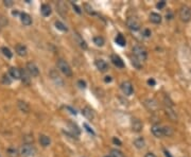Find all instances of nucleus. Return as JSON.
Segmentation results:
<instances>
[{
	"label": "nucleus",
	"instance_id": "35",
	"mask_svg": "<svg viewBox=\"0 0 191 157\" xmlns=\"http://www.w3.org/2000/svg\"><path fill=\"white\" fill-rule=\"evenodd\" d=\"M69 125L71 126V130H72V132L74 133V136H79L80 135V130H79V128L76 125V124H73V123H69Z\"/></svg>",
	"mask_w": 191,
	"mask_h": 157
},
{
	"label": "nucleus",
	"instance_id": "24",
	"mask_svg": "<svg viewBox=\"0 0 191 157\" xmlns=\"http://www.w3.org/2000/svg\"><path fill=\"white\" fill-rule=\"evenodd\" d=\"M134 145L137 148V149H143L145 148V139L142 138V137H138V138H136L134 140Z\"/></svg>",
	"mask_w": 191,
	"mask_h": 157
},
{
	"label": "nucleus",
	"instance_id": "16",
	"mask_svg": "<svg viewBox=\"0 0 191 157\" xmlns=\"http://www.w3.org/2000/svg\"><path fill=\"white\" fill-rule=\"evenodd\" d=\"M95 65L96 67L98 68L99 70H100L101 72H105L108 70V65H107V63L105 61H103V60H96L95 62Z\"/></svg>",
	"mask_w": 191,
	"mask_h": 157
},
{
	"label": "nucleus",
	"instance_id": "40",
	"mask_svg": "<svg viewBox=\"0 0 191 157\" xmlns=\"http://www.w3.org/2000/svg\"><path fill=\"white\" fill-rule=\"evenodd\" d=\"M78 85L80 86V88H85V87H86V83H85V81H83V80L78 81Z\"/></svg>",
	"mask_w": 191,
	"mask_h": 157
},
{
	"label": "nucleus",
	"instance_id": "45",
	"mask_svg": "<svg viewBox=\"0 0 191 157\" xmlns=\"http://www.w3.org/2000/svg\"><path fill=\"white\" fill-rule=\"evenodd\" d=\"M66 108L67 109H69L70 111V113L72 114V115H77V111H76V109H73L72 107H70V106H66Z\"/></svg>",
	"mask_w": 191,
	"mask_h": 157
},
{
	"label": "nucleus",
	"instance_id": "1",
	"mask_svg": "<svg viewBox=\"0 0 191 157\" xmlns=\"http://www.w3.org/2000/svg\"><path fill=\"white\" fill-rule=\"evenodd\" d=\"M133 55L136 60H138L140 63L145 62L148 57V51L145 47L140 46V45H136L133 47Z\"/></svg>",
	"mask_w": 191,
	"mask_h": 157
},
{
	"label": "nucleus",
	"instance_id": "42",
	"mask_svg": "<svg viewBox=\"0 0 191 157\" xmlns=\"http://www.w3.org/2000/svg\"><path fill=\"white\" fill-rule=\"evenodd\" d=\"M113 142L115 143V145H121V141H120L118 138H116V137H114V138H113Z\"/></svg>",
	"mask_w": 191,
	"mask_h": 157
},
{
	"label": "nucleus",
	"instance_id": "33",
	"mask_svg": "<svg viewBox=\"0 0 191 157\" xmlns=\"http://www.w3.org/2000/svg\"><path fill=\"white\" fill-rule=\"evenodd\" d=\"M57 9H59L60 13H62V14H64V12H67V5L63 1H60L57 3Z\"/></svg>",
	"mask_w": 191,
	"mask_h": 157
},
{
	"label": "nucleus",
	"instance_id": "17",
	"mask_svg": "<svg viewBox=\"0 0 191 157\" xmlns=\"http://www.w3.org/2000/svg\"><path fill=\"white\" fill-rule=\"evenodd\" d=\"M73 37H74V40H76V43L79 45V46L81 47V48H82V49H87V44H86V42H85V40L83 39L82 36H81L80 34L74 33V34H73Z\"/></svg>",
	"mask_w": 191,
	"mask_h": 157
},
{
	"label": "nucleus",
	"instance_id": "28",
	"mask_svg": "<svg viewBox=\"0 0 191 157\" xmlns=\"http://www.w3.org/2000/svg\"><path fill=\"white\" fill-rule=\"evenodd\" d=\"M162 132H164V136L171 137L174 133V131L171 126H162Z\"/></svg>",
	"mask_w": 191,
	"mask_h": 157
},
{
	"label": "nucleus",
	"instance_id": "20",
	"mask_svg": "<svg viewBox=\"0 0 191 157\" xmlns=\"http://www.w3.org/2000/svg\"><path fill=\"white\" fill-rule=\"evenodd\" d=\"M38 140H39V143L44 148L49 147V145H50V143H51V139L49 138L47 135H44V134L39 135V138H38Z\"/></svg>",
	"mask_w": 191,
	"mask_h": 157
},
{
	"label": "nucleus",
	"instance_id": "29",
	"mask_svg": "<svg viewBox=\"0 0 191 157\" xmlns=\"http://www.w3.org/2000/svg\"><path fill=\"white\" fill-rule=\"evenodd\" d=\"M94 43L96 44V46L102 47L105 44V39L102 36H96V37H94Z\"/></svg>",
	"mask_w": 191,
	"mask_h": 157
},
{
	"label": "nucleus",
	"instance_id": "51",
	"mask_svg": "<svg viewBox=\"0 0 191 157\" xmlns=\"http://www.w3.org/2000/svg\"><path fill=\"white\" fill-rule=\"evenodd\" d=\"M12 14H13V15H18L19 13L17 12V11H13V13H12Z\"/></svg>",
	"mask_w": 191,
	"mask_h": 157
},
{
	"label": "nucleus",
	"instance_id": "19",
	"mask_svg": "<svg viewBox=\"0 0 191 157\" xmlns=\"http://www.w3.org/2000/svg\"><path fill=\"white\" fill-rule=\"evenodd\" d=\"M9 73H10L11 78L15 80H19L21 78V71L16 67H11L10 70H9Z\"/></svg>",
	"mask_w": 191,
	"mask_h": 157
},
{
	"label": "nucleus",
	"instance_id": "10",
	"mask_svg": "<svg viewBox=\"0 0 191 157\" xmlns=\"http://www.w3.org/2000/svg\"><path fill=\"white\" fill-rule=\"evenodd\" d=\"M111 61L117 68H123L124 67V62L122 61V59L119 56V55L111 54Z\"/></svg>",
	"mask_w": 191,
	"mask_h": 157
},
{
	"label": "nucleus",
	"instance_id": "44",
	"mask_svg": "<svg viewBox=\"0 0 191 157\" xmlns=\"http://www.w3.org/2000/svg\"><path fill=\"white\" fill-rule=\"evenodd\" d=\"M84 128H86V131H87V132L91 133V134H93V135H94V134H95V133H94V131H93V130H91V128H89V126H88V125H87V124H86V123H85V124H84Z\"/></svg>",
	"mask_w": 191,
	"mask_h": 157
},
{
	"label": "nucleus",
	"instance_id": "4",
	"mask_svg": "<svg viewBox=\"0 0 191 157\" xmlns=\"http://www.w3.org/2000/svg\"><path fill=\"white\" fill-rule=\"evenodd\" d=\"M126 26H128V29L132 30V31H138L141 27L139 19L137 18V17H134V16H131L126 19Z\"/></svg>",
	"mask_w": 191,
	"mask_h": 157
},
{
	"label": "nucleus",
	"instance_id": "47",
	"mask_svg": "<svg viewBox=\"0 0 191 157\" xmlns=\"http://www.w3.org/2000/svg\"><path fill=\"white\" fill-rule=\"evenodd\" d=\"M104 82L105 83H109V82H111V77H105Z\"/></svg>",
	"mask_w": 191,
	"mask_h": 157
},
{
	"label": "nucleus",
	"instance_id": "49",
	"mask_svg": "<svg viewBox=\"0 0 191 157\" xmlns=\"http://www.w3.org/2000/svg\"><path fill=\"white\" fill-rule=\"evenodd\" d=\"M166 17H167V19H172V18H173V15H172V13H167Z\"/></svg>",
	"mask_w": 191,
	"mask_h": 157
},
{
	"label": "nucleus",
	"instance_id": "12",
	"mask_svg": "<svg viewBox=\"0 0 191 157\" xmlns=\"http://www.w3.org/2000/svg\"><path fill=\"white\" fill-rule=\"evenodd\" d=\"M152 134L157 138H162L164 137V132H162V126H160L159 124H154L151 128Z\"/></svg>",
	"mask_w": 191,
	"mask_h": 157
},
{
	"label": "nucleus",
	"instance_id": "50",
	"mask_svg": "<svg viewBox=\"0 0 191 157\" xmlns=\"http://www.w3.org/2000/svg\"><path fill=\"white\" fill-rule=\"evenodd\" d=\"M164 153H165V156H166V157H173L172 155H171L170 153H169L168 151H167V150H165V151H164Z\"/></svg>",
	"mask_w": 191,
	"mask_h": 157
},
{
	"label": "nucleus",
	"instance_id": "7",
	"mask_svg": "<svg viewBox=\"0 0 191 157\" xmlns=\"http://www.w3.org/2000/svg\"><path fill=\"white\" fill-rule=\"evenodd\" d=\"M27 71L29 72V74L31 77H38L39 76V69L36 66V64L34 62H29L27 64Z\"/></svg>",
	"mask_w": 191,
	"mask_h": 157
},
{
	"label": "nucleus",
	"instance_id": "43",
	"mask_svg": "<svg viewBox=\"0 0 191 157\" xmlns=\"http://www.w3.org/2000/svg\"><path fill=\"white\" fill-rule=\"evenodd\" d=\"M73 9H74V11H76V12L78 13V14H81V13H82V11L80 10V8H79V6L77 5V4H73Z\"/></svg>",
	"mask_w": 191,
	"mask_h": 157
},
{
	"label": "nucleus",
	"instance_id": "37",
	"mask_svg": "<svg viewBox=\"0 0 191 157\" xmlns=\"http://www.w3.org/2000/svg\"><path fill=\"white\" fill-rule=\"evenodd\" d=\"M11 82H12V81H11V80L9 79V77H8V76H5V74H4V76L2 77V83H3V84H6V85H10Z\"/></svg>",
	"mask_w": 191,
	"mask_h": 157
},
{
	"label": "nucleus",
	"instance_id": "46",
	"mask_svg": "<svg viewBox=\"0 0 191 157\" xmlns=\"http://www.w3.org/2000/svg\"><path fill=\"white\" fill-rule=\"evenodd\" d=\"M148 84L151 86H154L155 85V81H154L153 79H150V80H148Z\"/></svg>",
	"mask_w": 191,
	"mask_h": 157
},
{
	"label": "nucleus",
	"instance_id": "31",
	"mask_svg": "<svg viewBox=\"0 0 191 157\" xmlns=\"http://www.w3.org/2000/svg\"><path fill=\"white\" fill-rule=\"evenodd\" d=\"M55 27H56L59 30H61V31H63V32H67L68 31L67 27H66V26L64 25L62 21H59V20L55 21Z\"/></svg>",
	"mask_w": 191,
	"mask_h": 157
},
{
	"label": "nucleus",
	"instance_id": "34",
	"mask_svg": "<svg viewBox=\"0 0 191 157\" xmlns=\"http://www.w3.org/2000/svg\"><path fill=\"white\" fill-rule=\"evenodd\" d=\"M111 157H125L123 155V153H122L121 151H119V150L117 149H113L111 151Z\"/></svg>",
	"mask_w": 191,
	"mask_h": 157
},
{
	"label": "nucleus",
	"instance_id": "2",
	"mask_svg": "<svg viewBox=\"0 0 191 157\" xmlns=\"http://www.w3.org/2000/svg\"><path fill=\"white\" fill-rule=\"evenodd\" d=\"M36 153H37V150L32 143H25L19 152V154L23 157H33L36 155Z\"/></svg>",
	"mask_w": 191,
	"mask_h": 157
},
{
	"label": "nucleus",
	"instance_id": "6",
	"mask_svg": "<svg viewBox=\"0 0 191 157\" xmlns=\"http://www.w3.org/2000/svg\"><path fill=\"white\" fill-rule=\"evenodd\" d=\"M120 88H121L122 92H123L125 96H131L133 94V91H134V88H133V85L130 81H123L120 85Z\"/></svg>",
	"mask_w": 191,
	"mask_h": 157
},
{
	"label": "nucleus",
	"instance_id": "26",
	"mask_svg": "<svg viewBox=\"0 0 191 157\" xmlns=\"http://www.w3.org/2000/svg\"><path fill=\"white\" fill-rule=\"evenodd\" d=\"M6 154H8L9 157H18L19 156V152L17 149H15L14 147H10L8 150H6Z\"/></svg>",
	"mask_w": 191,
	"mask_h": 157
},
{
	"label": "nucleus",
	"instance_id": "5",
	"mask_svg": "<svg viewBox=\"0 0 191 157\" xmlns=\"http://www.w3.org/2000/svg\"><path fill=\"white\" fill-rule=\"evenodd\" d=\"M179 18L184 22H188L191 20V9L187 5H183L179 9Z\"/></svg>",
	"mask_w": 191,
	"mask_h": 157
},
{
	"label": "nucleus",
	"instance_id": "48",
	"mask_svg": "<svg viewBox=\"0 0 191 157\" xmlns=\"http://www.w3.org/2000/svg\"><path fill=\"white\" fill-rule=\"evenodd\" d=\"M145 157H157V156H156L154 153H147L145 155Z\"/></svg>",
	"mask_w": 191,
	"mask_h": 157
},
{
	"label": "nucleus",
	"instance_id": "3",
	"mask_svg": "<svg viewBox=\"0 0 191 157\" xmlns=\"http://www.w3.org/2000/svg\"><path fill=\"white\" fill-rule=\"evenodd\" d=\"M56 66L59 70L66 77H72V69L69 66V64L63 59H59L56 62Z\"/></svg>",
	"mask_w": 191,
	"mask_h": 157
},
{
	"label": "nucleus",
	"instance_id": "23",
	"mask_svg": "<svg viewBox=\"0 0 191 157\" xmlns=\"http://www.w3.org/2000/svg\"><path fill=\"white\" fill-rule=\"evenodd\" d=\"M162 16H160L158 13H151V14H150V21H151V22L157 25V23L162 22Z\"/></svg>",
	"mask_w": 191,
	"mask_h": 157
},
{
	"label": "nucleus",
	"instance_id": "30",
	"mask_svg": "<svg viewBox=\"0 0 191 157\" xmlns=\"http://www.w3.org/2000/svg\"><path fill=\"white\" fill-rule=\"evenodd\" d=\"M83 8H84V11L87 13V14H89V15H95L96 14L95 11H94V9H93V6H91L90 4L84 3L83 4Z\"/></svg>",
	"mask_w": 191,
	"mask_h": 157
},
{
	"label": "nucleus",
	"instance_id": "14",
	"mask_svg": "<svg viewBox=\"0 0 191 157\" xmlns=\"http://www.w3.org/2000/svg\"><path fill=\"white\" fill-rule=\"evenodd\" d=\"M15 51H16V54L19 55V56L23 57L28 54V50H27V47L25 45H21V44H17L15 46Z\"/></svg>",
	"mask_w": 191,
	"mask_h": 157
},
{
	"label": "nucleus",
	"instance_id": "38",
	"mask_svg": "<svg viewBox=\"0 0 191 157\" xmlns=\"http://www.w3.org/2000/svg\"><path fill=\"white\" fill-rule=\"evenodd\" d=\"M156 6H157V9L162 10V9H164L165 6H166V1H165V0H162V1H159L157 4H156Z\"/></svg>",
	"mask_w": 191,
	"mask_h": 157
},
{
	"label": "nucleus",
	"instance_id": "36",
	"mask_svg": "<svg viewBox=\"0 0 191 157\" xmlns=\"http://www.w3.org/2000/svg\"><path fill=\"white\" fill-rule=\"evenodd\" d=\"M132 63H133V65H134L135 67L137 68V69H140V68H141V63L138 61V60L135 59V57H134V59H132Z\"/></svg>",
	"mask_w": 191,
	"mask_h": 157
},
{
	"label": "nucleus",
	"instance_id": "8",
	"mask_svg": "<svg viewBox=\"0 0 191 157\" xmlns=\"http://www.w3.org/2000/svg\"><path fill=\"white\" fill-rule=\"evenodd\" d=\"M131 126H132V130L134 131V132L140 133L141 131H142L143 124L140 119H138V118H133L132 121H131Z\"/></svg>",
	"mask_w": 191,
	"mask_h": 157
},
{
	"label": "nucleus",
	"instance_id": "32",
	"mask_svg": "<svg viewBox=\"0 0 191 157\" xmlns=\"http://www.w3.org/2000/svg\"><path fill=\"white\" fill-rule=\"evenodd\" d=\"M1 52H2V54H3L4 56L8 57V59H11V57L13 56V53L11 52L10 49L6 48V47H2V48H1Z\"/></svg>",
	"mask_w": 191,
	"mask_h": 157
},
{
	"label": "nucleus",
	"instance_id": "11",
	"mask_svg": "<svg viewBox=\"0 0 191 157\" xmlns=\"http://www.w3.org/2000/svg\"><path fill=\"white\" fill-rule=\"evenodd\" d=\"M82 114L86 119L88 120H94L95 118V113H94V109L90 106H85L84 108H82Z\"/></svg>",
	"mask_w": 191,
	"mask_h": 157
},
{
	"label": "nucleus",
	"instance_id": "25",
	"mask_svg": "<svg viewBox=\"0 0 191 157\" xmlns=\"http://www.w3.org/2000/svg\"><path fill=\"white\" fill-rule=\"evenodd\" d=\"M30 74H29V72L27 71V70H22L21 71V81L23 82L25 84H27V85H29L30 84V82H31V78H30Z\"/></svg>",
	"mask_w": 191,
	"mask_h": 157
},
{
	"label": "nucleus",
	"instance_id": "39",
	"mask_svg": "<svg viewBox=\"0 0 191 157\" xmlns=\"http://www.w3.org/2000/svg\"><path fill=\"white\" fill-rule=\"evenodd\" d=\"M151 31H150L149 29H145L143 30V36H145V37H150L151 36Z\"/></svg>",
	"mask_w": 191,
	"mask_h": 157
},
{
	"label": "nucleus",
	"instance_id": "27",
	"mask_svg": "<svg viewBox=\"0 0 191 157\" xmlns=\"http://www.w3.org/2000/svg\"><path fill=\"white\" fill-rule=\"evenodd\" d=\"M115 40H116V43H117V44L119 45V46H121V47H124L126 45L125 38H124L123 35H121V34H118V35L116 36Z\"/></svg>",
	"mask_w": 191,
	"mask_h": 157
},
{
	"label": "nucleus",
	"instance_id": "21",
	"mask_svg": "<svg viewBox=\"0 0 191 157\" xmlns=\"http://www.w3.org/2000/svg\"><path fill=\"white\" fill-rule=\"evenodd\" d=\"M17 105H18V108L20 109V111H22V113H26L28 114L30 111V106L29 104H28L27 102H25V101H18V103H17Z\"/></svg>",
	"mask_w": 191,
	"mask_h": 157
},
{
	"label": "nucleus",
	"instance_id": "13",
	"mask_svg": "<svg viewBox=\"0 0 191 157\" xmlns=\"http://www.w3.org/2000/svg\"><path fill=\"white\" fill-rule=\"evenodd\" d=\"M50 77H51V79L54 81V83L56 84L57 86H63L64 85V81L62 80V78L60 77V74L57 73V71H55L54 69H52L50 71Z\"/></svg>",
	"mask_w": 191,
	"mask_h": 157
},
{
	"label": "nucleus",
	"instance_id": "41",
	"mask_svg": "<svg viewBox=\"0 0 191 157\" xmlns=\"http://www.w3.org/2000/svg\"><path fill=\"white\" fill-rule=\"evenodd\" d=\"M3 4L5 6H12L13 5V1H11V0H5V1H3Z\"/></svg>",
	"mask_w": 191,
	"mask_h": 157
},
{
	"label": "nucleus",
	"instance_id": "9",
	"mask_svg": "<svg viewBox=\"0 0 191 157\" xmlns=\"http://www.w3.org/2000/svg\"><path fill=\"white\" fill-rule=\"evenodd\" d=\"M165 111H166V114L169 118H170L172 121H177V114L176 111H174L173 106H170V105H165Z\"/></svg>",
	"mask_w": 191,
	"mask_h": 157
},
{
	"label": "nucleus",
	"instance_id": "18",
	"mask_svg": "<svg viewBox=\"0 0 191 157\" xmlns=\"http://www.w3.org/2000/svg\"><path fill=\"white\" fill-rule=\"evenodd\" d=\"M20 20L23 26H31L32 25V18L27 13H21L20 14Z\"/></svg>",
	"mask_w": 191,
	"mask_h": 157
},
{
	"label": "nucleus",
	"instance_id": "22",
	"mask_svg": "<svg viewBox=\"0 0 191 157\" xmlns=\"http://www.w3.org/2000/svg\"><path fill=\"white\" fill-rule=\"evenodd\" d=\"M40 12H42L43 16L45 17H48L51 15V13H52V10H51V6L49 5V4H43L42 5V9H40Z\"/></svg>",
	"mask_w": 191,
	"mask_h": 157
},
{
	"label": "nucleus",
	"instance_id": "15",
	"mask_svg": "<svg viewBox=\"0 0 191 157\" xmlns=\"http://www.w3.org/2000/svg\"><path fill=\"white\" fill-rule=\"evenodd\" d=\"M143 104H145V106L147 107L149 111H156V109H157V107H158L156 101L153 100V99H147V100H145V103H143Z\"/></svg>",
	"mask_w": 191,
	"mask_h": 157
},
{
	"label": "nucleus",
	"instance_id": "52",
	"mask_svg": "<svg viewBox=\"0 0 191 157\" xmlns=\"http://www.w3.org/2000/svg\"><path fill=\"white\" fill-rule=\"evenodd\" d=\"M105 157H111V156H105Z\"/></svg>",
	"mask_w": 191,
	"mask_h": 157
}]
</instances>
